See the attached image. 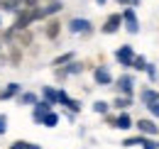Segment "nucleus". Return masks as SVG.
I'll use <instances>...</instances> for the list:
<instances>
[{"mask_svg":"<svg viewBox=\"0 0 159 149\" xmlns=\"http://www.w3.org/2000/svg\"><path fill=\"white\" fill-rule=\"evenodd\" d=\"M147 64H149V61H147V59H144V56H135V61H132V66H130V69H132V71H144V69H147Z\"/></svg>","mask_w":159,"mask_h":149,"instance_id":"25","label":"nucleus"},{"mask_svg":"<svg viewBox=\"0 0 159 149\" xmlns=\"http://www.w3.org/2000/svg\"><path fill=\"white\" fill-rule=\"evenodd\" d=\"M61 10H64V2H47L44 7H37V22L52 17V15H59Z\"/></svg>","mask_w":159,"mask_h":149,"instance_id":"10","label":"nucleus"},{"mask_svg":"<svg viewBox=\"0 0 159 149\" xmlns=\"http://www.w3.org/2000/svg\"><path fill=\"white\" fill-rule=\"evenodd\" d=\"M42 125H44V127H49V130H52V127H57V125H59V112L52 110L47 117H44V122H42Z\"/></svg>","mask_w":159,"mask_h":149,"instance_id":"24","label":"nucleus"},{"mask_svg":"<svg viewBox=\"0 0 159 149\" xmlns=\"http://www.w3.org/2000/svg\"><path fill=\"white\" fill-rule=\"evenodd\" d=\"M47 2H61V0H47Z\"/></svg>","mask_w":159,"mask_h":149,"instance_id":"36","label":"nucleus"},{"mask_svg":"<svg viewBox=\"0 0 159 149\" xmlns=\"http://www.w3.org/2000/svg\"><path fill=\"white\" fill-rule=\"evenodd\" d=\"M27 149H42V144H34V142H27Z\"/></svg>","mask_w":159,"mask_h":149,"instance_id":"34","label":"nucleus"},{"mask_svg":"<svg viewBox=\"0 0 159 149\" xmlns=\"http://www.w3.org/2000/svg\"><path fill=\"white\" fill-rule=\"evenodd\" d=\"M113 108L120 112H125L127 108H132V95H118L115 100H113Z\"/></svg>","mask_w":159,"mask_h":149,"instance_id":"16","label":"nucleus"},{"mask_svg":"<svg viewBox=\"0 0 159 149\" xmlns=\"http://www.w3.org/2000/svg\"><path fill=\"white\" fill-rule=\"evenodd\" d=\"M64 108H66V110H69V112H74V115H79V112L83 110V105H81V100H76V98H69Z\"/></svg>","mask_w":159,"mask_h":149,"instance_id":"22","label":"nucleus"},{"mask_svg":"<svg viewBox=\"0 0 159 149\" xmlns=\"http://www.w3.org/2000/svg\"><path fill=\"white\" fill-rule=\"evenodd\" d=\"M139 100H142V105H144V108H152L154 103H159V91H157V88H142Z\"/></svg>","mask_w":159,"mask_h":149,"instance_id":"13","label":"nucleus"},{"mask_svg":"<svg viewBox=\"0 0 159 149\" xmlns=\"http://www.w3.org/2000/svg\"><path fill=\"white\" fill-rule=\"evenodd\" d=\"M7 149H27V142H25V139H15Z\"/></svg>","mask_w":159,"mask_h":149,"instance_id":"29","label":"nucleus"},{"mask_svg":"<svg viewBox=\"0 0 159 149\" xmlns=\"http://www.w3.org/2000/svg\"><path fill=\"white\" fill-rule=\"evenodd\" d=\"M147 110H149V115H152V120H157V117H159V103H154V105L147 108Z\"/></svg>","mask_w":159,"mask_h":149,"instance_id":"31","label":"nucleus"},{"mask_svg":"<svg viewBox=\"0 0 159 149\" xmlns=\"http://www.w3.org/2000/svg\"><path fill=\"white\" fill-rule=\"evenodd\" d=\"M0 49H2V47H0Z\"/></svg>","mask_w":159,"mask_h":149,"instance_id":"39","label":"nucleus"},{"mask_svg":"<svg viewBox=\"0 0 159 149\" xmlns=\"http://www.w3.org/2000/svg\"><path fill=\"white\" fill-rule=\"evenodd\" d=\"M96 2H98L100 7H103V5H105V2H108V0H96Z\"/></svg>","mask_w":159,"mask_h":149,"instance_id":"35","label":"nucleus"},{"mask_svg":"<svg viewBox=\"0 0 159 149\" xmlns=\"http://www.w3.org/2000/svg\"><path fill=\"white\" fill-rule=\"evenodd\" d=\"M69 98H71V95L66 93L64 88H59V105H66V100H69Z\"/></svg>","mask_w":159,"mask_h":149,"instance_id":"30","label":"nucleus"},{"mask_svg":"<svg viewBox=\"0 0 159 149\" xmlns=\"http://www.w3.org/2000/svg\"><path fill=\"white\" fill-rule=\"evenodd\" d=\"M52 110H54V105H49L47 100H39V103L32 108V120H34L37 125H42V122H44V117H47Z\"/></svg>","mask_w":159,"mask_h":149,"instance_id":"9","label":"nucleus"},{"mask_svg":"<svg viewBox=\"0 0 159 149\" xmlns=\"http://www.w3.org/2000/svg\"><path fill=\"white\" fill-rule=\"evenodd\" d=\"M93 83H96V86H103V88H108V86L115 83V78H113V74H110L108 66H96V69H93Z\"/></svg>","mask_w":159,"mask_h":149,"instance_id":"6","label":"nucleus"},{"mask_svg":"<svg viewBox=\"0 0 159 149\" xmlns=\"http://www.w3.org/2000/svg\"><path fill=\"white\" fill-rule=\"evenodd\" d=\"M83 69H86V64H81V61H71V64H66V66H64L66 76H79Z\"/></svg>","mask_w":159,"mask_h":149,"instance_id":"19","label":"nucleus"},{"mask_svg":"<svg viewBox=\"0 0 159 149\" xmlns=\"http://www.w3.org/2000/svg\"><path fill=\"white\" fill-rule=\"evenodd\" d=\"M59 34H61V22H59V20H49L47 27H44V37L49 39V42H54Z\"/></svg>","mask_w":159,"mask_h":149,"instance_id":"14","label":"nucleus"},{"mask_svg":"<svg viewBox=\"0 0 159 149\" xmlns=\"http://www.w3.org/2000/svg\"><path fill=\"white\" fill-rule=\"evenodd\" d=\"M37 22V7H22L20 12L15 15V22H12V29L15 32H25L30 25Z\"/></svg>","mask_w":159,"mask_h":149,"instance_id":"1","label":"nucleus"},{"mask_svg":"<svg viewBox=\"0 0 159 149\" xmlns=\"http://www.w3.org/2000/svg\"><path fill=\"white\" fill-rule=\"evenodd\" d=\"M135 130H137L142 137H152V139H154V137L159 134V125L152 120V117H142V120L135 122Z\"/></svg>","mask_w":159,"mask_h":149,"instance_id":"5","label":"nucleus"},{"mask_svg":"<svg viewBox=\"0 0 159 149\" xmlns=\"http://www.w3.org/2000/svg\"><path fill=\"white\" fill-rule=\"evenodd\" d=\"M30 44H32V32H30V29H25V32H17L15 47H17V49H25V47H30Z\"/></svg>","mask_w":159,"mask_h":149,"instance_id":"18","label":"nucleus"},{"mask_svg":"<svg viewBox=\"0 0 159 149\" xmlns=\"http://www.w3.org/2000/svg\"><path fill=\"white\" fill-rule=\"evenodd\" d=\"M39 2H42V0H25L22 7H39Z\"/></svg>","mask_w":159,"mask_h":149,"instance_id":"33","label":"nucleus"},{"mask_svg":"<svg viewBox=\"0 0 159 149\" xmlns=\"http://www.w3.org/2000/svg\"><path fill=\"white\" fill-rule=\"evenodd\" d=\"M7 122H10V120H7V115H5V112H0V137L7 132Z\"/></svg>","mask_w":159,"mask_h":149,"instance_id":"27","label":"nucleus"},{"mask_svg":"<svg viewBox=\"0 0 159 149\" xmlns=\"http://www.w3.org/2000/svg\"><path fill=\"white\" fill-rule=\"evenodd\" d=\"M157 147H159V142H157Z\"/></svg>","mask_w":159,"mask_h":149,"instance_id":"38","label":"nucleus"},{"mask_svg":"<svg viewBox=\"0 0 159 149\" xmlns=\"http://www.w3.org/2000/svg\"><path fill=\"white\" fill-rule=\"evenodd\" d=\"M115 130H122V132H127V130H132L135 127V120H132V115L125 110V112H118L115 115V125H113Z\"/></svg>","mask_w":159,"mask_h":149,"instance_id":"11","label":"nucleus"},{"mask_svg":"<svg viewBox=\"0 0 159 149\" xmlns=\"http://www.w3.org/2000/svg\"><path fill=\"white\" fill-rule=\"evenodd\" d=\"M122 25H125V29L130 34H137L139 32V20L135 15V7H125L122 10Z\"/></svg>","mask_w":159,"mask_h":149,"instance_id":"7","label":"nucleus"},{"mask_svg":"<svg viewBox=\"0 0 159 149\" xmlns=\"http://www.w3.org/2000/svg\"><path fill=\"white\" fill-rule=\"evenodd\" d=\"M69 32H71V34L91 37V34H93V25H91V20H86V17H74L69 22Z\"/></svg>","mask_w":159,"mask_h":149,"instance_id":"3","label":"nucleus"},{"mask_svg":"<svg viewBox=\"0 0 159 149\" xmlns=\"http://www.w3.org/2000/svg\"><path fill=\"white\" fill-rule=\"evenodd\" d=\"M142 142H144V137H142V134L125 137V139H122V147H142Z\"/></svg>","mask_w":159,"mask_h":149,"instance_id":"23","label":"nucleus"},{"mask_svg":"<svg viewBox=\"0 0 159 149\" xmlns=\"http://www.w3.org/2000/svg\"><path fill=\"white\" fill-rule=\"evenodd\" d=\"M42 100H47L49 105H59V88L44 86V88H42Z\"/></svg>","mask_w":159,"mask_h":149,"instance_id":"15","label":"nucleus"},{"mask_svg":"<svg viewBox=\"0 0 159 149\" xmlns=\"http://www.w3.org/2000/svg\"><path fill=\"white\" fill-rule=\"evenodd\" d=\"M93 112H98V115L105 117V115L110 112V103H108V100H96V103H93Z\"/></svg>","mask_w":159,"mask_h":149,"instance_id":"21","label":"nucleus"},{"mask_svg":"<svg viewBox=\"0 0 159 149\" xmlns=\"http://www.w3.org/2000/svg\"><path fill=\"white\" fill-rule=\"evenodd\" d=\"M142 149H159L157 142L152 139V137H144V142H142Z\"/></svg>","mask_w":159,"mask_h":149,"instance_id":"28","label":"nucleus"},{"mask_svg":"<svg viewBox=\"0 0 159 149\" xmlns=\"http://www.w3.org/2000/svg\"><path fill=\"white\" fill-rule=\"evenodd\" d=\"M20 93H22L20 83H7V86L0 88V100H2V103H5V100H12V98H17Z\"/></svg>","mask_w":159,"mask_h":149,"instance_id":"12","label":"nucleus"},{"mask_svg":"<svg viewBox=\"0 0 159 149\" xmlns=\"http://www.w3.org/2000/svg\"><path fill=\"white\" fill-rule=\"evenodd\" d=\"M74 61V52H66V54H59L54 61H52V66L54 69H59V66H66V64H71Z\"/></svg>","mask_w":159,"mask_h":149,"instance_id":"20","label":"nucleus"},{"mask_svg":"<svg viewBox=\"0 0 159 149\" xmlns=\"http://www.w3.org/2000/svg\"><path fill=\"white\" fill-rule=\"evenodd\" d=\"M0 27H2V15H0Z\"/></svg>","mask_w":159,"mask_h":149,"instance_id":"37","label":"nucleus"},{"mask_svg":"<svg viewBox=\"0 0 159 149\" xmlns=\"http://www.w3.org/2000/svg\"><path fill=\"white\" fill-rule=\"evenodd\" d=\"M120 27H122V12H113V15H108V20L103 22L100 32H103V34H115Z\"/></svg>","mask_w":159,"mask_h":149,"instance_id":"8","label":"nucleus"},{"mask_svg":"<svg viewBox=\"0 0 159 149\" xmlns=\"http://www.w3.org/2000/svg\"><path fill=\"white\" fill-rule=\"evenodd\" d=\"M20 59H22V54H20V49H15L12 54H10V61L12 64H20Z\"/></svg>","mask_w":159,"mask_h":149,"instance_id":"32","label":"nucleus"},{"mask_svg":"<svg viewBox=\"0 0 159 149\" xmlns=\"http://www.w3.org/2000/svg\"><path fill=\"white\" fill-rule=\"evenodd\" d=\"M115 91H118V95H135V76L132 74H120L118 78H115Z\"/></svg>","mask_w":159,"mask_h":149,"instance_id":"2","label":"nucleus"},{"mask_svg":"<svg viewBox=\"0 0 159 149\" xmlns=\"http://www.w3.org/2000/svg\"><path fill=\"white\" fill-rule=\"evenodd\" d=\"M135 49H132V44H122L118 47V52H115V61H118L122 69H130L132 66V61H135Z\"/></svg>","mask_w":159,"mask_h":149,"instance_id":"4","label":"nucleus"},{"mask_svg":"<svg viewBox=\"0 0 159 149\" xmlns=\"http://www.w3.org/2000/svg\"><path fill=\"white\" fill-rule=\"evenodd\" d=\"M17 100H20V105H37L39 103V98H37V93H32V91H22L20 95H17Z\"/></svg>","mask_w":159,"mask_h":149,"instance_id":"17","label":"nucleus"},{"mask_svg":"<svg viewBox=\"0 0 159 149\" xmlns=\"http://www.w3.org/2000/svg\"><path fill=\"white\" fill-rule=\"evenodd\" d=\"M144 74H147V78H149L152 83H157V81H159V71H157V66H154V64H147Z\"/></svg>","mask_w":159,"mask_h":149,"instance_id":"26","label":"nucleus"}]
</instances>
